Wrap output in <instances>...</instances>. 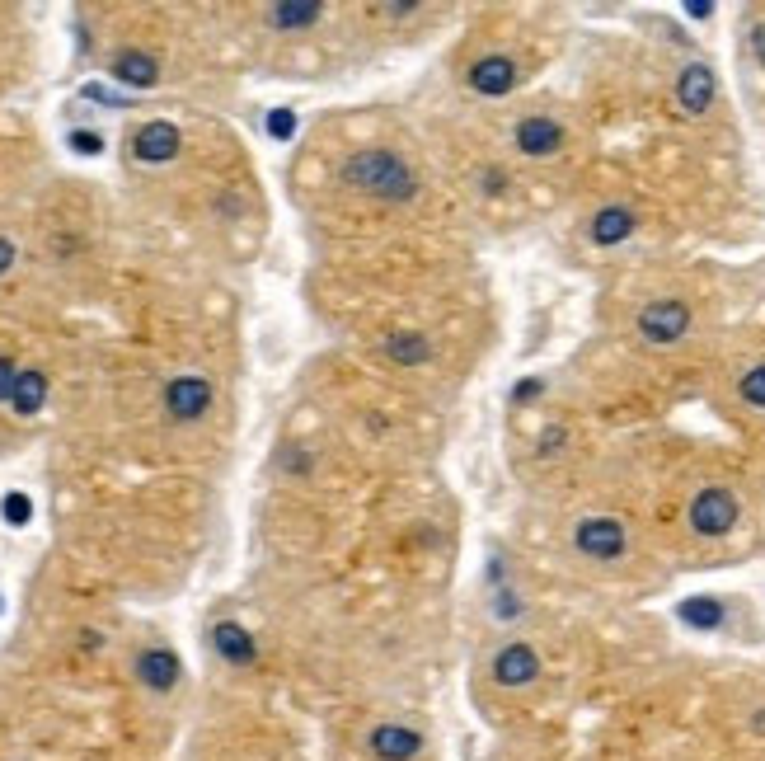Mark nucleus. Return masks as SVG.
<instances>
[{"instance_id": "obj_32", "label": "nucleus", "mask_w": 765, "mask_h": 761, "mask_svg": "<svg viewBox=\"0 0 765 761\" xmlns=\"http://www.w3.org/2000/svg\"><path fill=\"white\" fill-rule=\"evenodd\" d=\"M80 644H85V649H99V644H104V635H94V630H85V635H80Z\"/></svg>"}, {"instance_id": "obj_19", "label": "nucleus", "mask_w": 765, "mask_h": 761, "mask_svg": "<svg viewBox=\"0 0 765 761\" xmlns=\"http://www.w3.org/2000/svg\"><path fill=\"white\" fill-rule=\"evenodd\" d=\"M10 404H15V414H38L47 404V376L43 372H19V381H15V395H10Z\"/></svg>"}, {"instance_id": "obj_2", "label": "nucleus", "mask_w": 765, "mask_h": 761, "mask_svg": "<svg viewBox=\"0 0 765 761\" xmlns=\"http://www.w3.org/2000/svg\"><path fill=\"white\" fill-rule=\"evenodd\" d=\"M737 517H742V503H737L733 489H700L695 503H690V527L695 536H728L737 527Z\"/></svg>"}, {"instance_id": "obj_29", "label": "nucleus", "mask_w": 765, "mask_h": 761, "mask_svg": "<svg viewBox=\"0 0 765 761\" xmlns=\"http://www.w3.org/2000/svg\"><path fill=\"white\" fill-rule=\"evenodd\" d=\"M559 442H564V428H550V433H545V437L536 442V451H540V456H550V451L559 447Z\"/></svg>"}, {"instance_id": "obj_27", "label": "nucleus", "mask_w": 765, "mask_h": 761, "mask_svg": "<svg viewBox=\"0 0 765 761\" xmlns=\"http://www.w3.org/2000/svg\"><path fill=\"white\" fill-rule=\"evenodd\" d=\"M479 184H484V193H489V198H498V193L507 188V174L503 170H484V179H479Z\"/></svg>"}, {"instance_id": "obj_1", "label": "nucleus", "mask_w": 765, "mask_h": 761, "mask_svg": "<svg viewBox=\"0 0 765 761\" xmlns=\"http://www.w3.org/2000/svg\"><path fill=\"white\" fill-rule=\"evenodd\" d=\"M343 184L357 188V193H367V198H381V202H414L418 198L414 165L399 156V151H385V146H367V151L348 156Z\"/></svg>"}, {"instance_id": "obj_24", "label": "nucleus", "mask_w": 765, "mask_h": 761, "mask_svg": "<svg viewBox=\"0 0 765 761\" xmlns=\"http://www.w3.org/2000/svg\"><path fill=\"white\" fill-rule=\"evenodd\" d=\"M15 381H19V367L0 353V400H10V395H15Z\"/></svg>"}, {"instance_id": "obj_5", "label": "nucleus", "mask_w": 765, "mask_h": 761, "mask_svg": "<svg viewBox=\"0 0 765 761\" xmlns=\"http://www.w3.org/2000/svg\"><path fill=\"white\" fill-rule=\"evenodd\" d=\"M517 80H521L517 62L503 57V52H484V57L465 71V85H470L475 94H484V99H503V94H512L517 90Z\"/></svg>"}, {"instance_id": "obj_9", "label": "nucleus", "mask_w": 765, "mask_h": 761, "mask_svg": "<svg viewBox=\"0 0 765 761\" xmlns=\"http://www.w3.org/2000/svg\"><path fill=\"white\" fill-rule=\"evenodd\" d=\"M512 141H517L521 156L545 160V156H554V151L564 146V127L554 123V118H545V113H531V118H521V123H517Z\"/></svg>"}, {"instance_id": "obj_10", "label": "nucleus", "mask_w": 765, "mask_h": 761, "mask_svg": "<svg viewBox=\"0 0 765 761\" xmlns=\"http://www.w3.org/2000/svg\"><path fill=\"white\" fill-rule=\"evenodd\" d=\"M179 677H184V668H179V653L174 649H141L137 653V682L146 686V691H155V696H165V691H174L179 686Z\"/></svg>"}, {"instance_id": "obj_22", "label": "nucleus", "mask_w": 765, "mask_h": 761, "mask_svg": "<svg viewBox=\"0 0 765 761\" xmlns=\"http://www.w3.org/2000/svg\"><path fill=\"white\" fill-rule=\"evenodd\" d=\"M263 127H268V137H273V141H291V137H296V113H291V109H268Z\"/></svg>"}, {"instance_id": "obj_8", "label": "nucleus", "mask_w": 765, "mask_h": 761, "mask_svg": "<svg viewBox=\"0 0 765 761\" xmlns=\"http://www.w3.org/2000/svg\"><path fill=\"white\" fill-rule=\"evenodd\" d=\"M540 677V653L531 644H503L493 653V682L517 691V686H531Z\"/></svg>"}, {"instance_id": "obj_7", "label": "nucleus", "mask_w": 765, "mask_h": 761, "mask_svg": "<svg viewBox=\"0 0 765 761\" xmlns=\"http://www.w3.org/2000/svg\"><path fill=\"white\" fill-rule=\"evenodd\" d=\"M179 146H184V132L165 118H155V123H141L132 132V160L141 165H169V160L179 156Z\"/></svg>"}, {"instance_id": "obj_18", "label": "nucleus", "mask_w": 765, "mask_h": 761, "mask_svg": "<svg viewBox=\"0 0 765 761\" xmlns=\"http://www.w3.org/2000/svg\"><path fill=\"white\" fill-rule=\"evenodd\" d=\"M676 616L690 625V630H719L723 625V602L719 597H686L676 606Z\"/></svg>"}, {"instance_id": "obj_12", "label": "nucleus", "mask_w": 765, "mask_h": 761, "mask_svg": "<svg viewBox=\"0 0 765 761\" xmlns=\"http://www.w3.org/2000/svg\"><path fill=\"white\" fill-rule=\"evenodd\" d=\"M714 90H719V80H714V71L704 62H690L686 71H681V80H676V99H681V109L695 113V118L714 109Z\"/></svg>"}, {"instance_id": "obj_13", "label": "nucleus", "mask_w": 765, "mask_h": 761, "mask_svg": "<svg viewBox=\"0 0 765 761\" xmlns=\"http://www.w3.org/2000/svg\"><path fill=\"white\" fill-rule=\"evenodd\" d=\"M212 649L226 658L230 668H249L254 658H259V644H254V635H249L240 621H216L212 630Z\"/></svg>"}, {"instance_id": "obj_21", "label": "nucleus", "mask_w": 765, "mask_h": 761, "mask_svg": "<svg viewBox=\"0 0 765 761\" xmlns=\"http://www.w3.org/2000/svg\"><path fill=\"white\" fill-rule=\"evenodd\" d=\"M737 395L747 404H756V409H765V362H756V367L737 381Z\"/></svg>"}, {"instance_id": "obj_14", "label": "nucleus", "mask_w": 765, "mask_h": 761, "mask_svg": "<svg viewBox=\"0 0 765 761\" xmlns=\"http://www.w3.org/2000/svg\"><path fill=\"white\" fill-rule=\"evenodd\" d=\"M629 235H634V212H629L625 202H606L597 217H592V245L611 249L620 240H629Z\"/></svg>"}, {"instance_id": "obj_11", "label": "nucleus", "mask_w": 765, "mask_h": 761, "mask_svg": "<svg viewBox=\"0 0 765 761\" xmlns=\"http://www.w3.org/2000/svg\"><path fill=\"white\" fill-rule=\"evenodd\" d=\"M367 747H371V757L376 761H414L418 752H423V738H418V729H409V724H376Z\"/></svg>"}, {"instance_id": "obj_3", "label": "nucleus", "mask_w": 765, "mask_h": 761, "mask_svg": "<svg viewBox=\"0 0 765 761\" xmlns=\"http://www.w3.org/2000/svg\"><path fill=\"white\" fill-rule=\"evenodd\" d=\"M573 545H578V555H587V560H620L629 550V536L615 517H582L578 527H573Z\"/></svg>"}, {"instance_id": "obj_20", "label": "nucleus", "mask_w": 765, "mask_h": 761, "mask_svg": "<svg viewBox=\"0 0 765 761\" xmlns=\"http://www.w3.org/2000/svg\"><path fill=\"white\" fill-rule=\"evenodd\" d=\"M0 517H5L10 527H29L33 522V498L19 494V489H10V494L0 498Z\"/></svg>"}, {"instance_id": "obj_15", "label": "nucleus", "mask_w": 765, "mask_h": 761, "mask_svg": "<svg viewBox=\"0 0 765 761\" xmlns=\"http://www.w3.org/2000/svg\"><path fill=\"white\" fill-rule=\"evenodd\" d=\"M113 76L123 80L127 90H151L155 80H160V62H155L151 52H137L132 47V52H118L113 57Z\"/></svg>"}, {"instance_id": "obj_25", "label": "nucleus", "mask_w": 765, "mask_h": 761, "mask_svg": "<svg viewBox=\"0 0 765 761\" xmlns=\"http://www.w3.org/2000/svg\"><path fill=\"white\" fill-rule=\"evenodd\" d=\"M493 592H498V621H517V611H521L517 592H507V588H493Z\"/></svg>"}, {"instance_id": "obj_28", "label": "nucleus", "mask_w": 765, "mask_h": 761, "mask_svg": "<svg viewBox=\"0 0 765 761\" xmlns=\"http://www.w3.org/2000/svg\"><path fill=\"white\" fill-rule=\"evenodd\" d=\"M10 268H15V240H5V235H0V278H5Z\"/></svg>"}, {"instance_id": "obj_17", "label": "nucleus", "mask_w": 765, "mask_h": 761, "mask_svg": "<svg viewBox=\"0 0 765 761\" xmlns=\"http://www.w3.org/2000/svg\"><path fill=\"white\" fill-rule=\"evenodd\" d=\"M324 5L320 0H282V5H268V24L273 29H310L320 24Z\"/></svg>"}, {"instance_id": "obj_16", "label": "nucleus", "mask_w": 765, "mask_h": 761, "mask_svg": "<svg viewBox=\"0 0 765 761\" xmlns=\"http://www.w3.org/2000/svg\"><path fill=\"white\" fill-rule=\"evenodd\" d=\"M385 358L399 362V367H423L432 358V339L418 334V329H399V334L385 339Z\"/></svg>"}, {"instance_id": "obj_30", "label": "nucleus", "mask_w": 765, "mask_h": 761, "mask_svg": "<svg viewBox=\"0 0 765 761\" xmlns=\"http://www.w3.org/2000/svg\"><path fill=\"white\" fill-rule=\"evenodd\" d=\"M751 47H756V57H761V66H765V24L751 29Z\"/></svg>"}, {"instance_id": "obj_26", "label": "nucleus", "mask_w": 765, "mask_h": 761, "mask_svg": "<svg viewBox=\"0 0 765 761\" xmlns=\"http://www.w3.org/2000/svg\"><path fill=\"white\" fill-rule=\"evenodd\" d=\"M536 395H540V381H536V376H526V381H517V386H512V400H517V404H531Z\"/></svg>"}, {"instance_id": "obj_31", "label": "nucleus", "mask_w": 765, "mask_h": 761, "mask_svg": "<svg viewBox=\"0 0 765 761\" xmlns=\"http://www.w3.org/2000/svg\"><path fill=\"white\" fill-rule=\"evenodd\" d=\"M709 10H714V5H704V0H695V5H686V15H690V19H704V15H709Z\"/></svg>"}, {"instance_id": "obj_4", "label": "nucleus", "mask_w": 765, "mask_h": 761, "mask_svg": "<svg viewBox=\"0 0 765 761\" xmlns=\"http://www.w3.org/2000/svg\"><path fill=\"white\" fill-rule=\"evenodd\" d=\"M212 400H216V390H212L207 376H174L165 386V409H169V419L174 423L202 419V414L212 409Z\"/></svg>"}, {"instance_id": "obj_23", "label": "nucleus", "mask_w": 765, "mask_h": 761, "mask_svg": "<svg viewBox=\"0 0 765 761\" xmlns=\"http://www.w3.org/2000/svg\"><path fill=\"white\" fill-rule=\"evenodd\" d=\"M71 151H76V156H104V137H99V132H85V127H76V132H71Z\"/></svg>"}, {"instance_id": "obj_6", "label": "nucleus", "mask_w": 765, "mask_h": 761, "mask_svg": "<svg viewBox=\"0 0 765 761\" xmlns=\"http://www.w3.org/2000/svg\"><path fill=\"white\" fill-rule=\"evenodd\" d=\"M690 329V306L686 301H648L639 311V334L648 343H676Z\"/></svg>"}]
</instances>
